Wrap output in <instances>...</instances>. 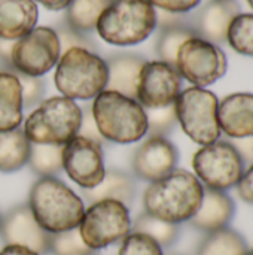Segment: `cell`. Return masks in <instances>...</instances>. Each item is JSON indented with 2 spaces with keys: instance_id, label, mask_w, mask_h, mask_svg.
Here are the masks:
<instances>
[{
  "instance_id": "cell-30",
  "label": "cell",
  "mask_w": 253,
  "mask_h": 255,
  "mask_svg": "<svg viewBox=\"0 0 253 255\" xmlns=\"http://www.w3.org/2000/svg\"><path fill=\"white\" fill-rule=\"evenodd\" d=\"M49 253L52 255H97L85 245L78 229L51 235Z\"/></svg>"
},
{
  "instance_id": "cell-44",
  "label": "cell",
  "mask_w": 253,
  "mask_h": 255,
  "mask_svg": "<svg viewBox=\"0 0 253 255\" xmlns=\"http://www.w3.org/2000/svg\"><path fill=\"white\" fill-rule=\"evenodd\" d=\"M169 255H180V254H169Z\"/></svg>"
},
{
  "instance_id": "cell-25",
  "label": "cell",
  "mask_w": 253,
  "mask_h": 255,
  "mask_svg": "<svg viewBox=\"0 0 253 255\" xmlns=\"http://www.w3.org/2000/svg\"><path fill=\"white\" fill-rule=\"evenodd\" d=\"M249 247L245 238L233 230L222 229L213 233H207V236L200 244L197 255H248Z\"/></svg>"
},
{
  "instance_id": "cell-3",
  "label": "cell",
  "mask_w": 253,
  "mask_h": 255,
  "mask_svg": "<svg viewBox=\"0 0 253 255\" xmlns=\"http://www.w3.org/2000/svg\"><path fill=\"white\" fill-rule=\"evenodd\" d=\"M91 112L98 133L113 143H133L148 133L145 108L136 100L104 90L94 97Z\"/></svg>"
},
{
  "instance_id": "cell-34",
  "label": "cell",
  "mask_w": 253,
  "mask_h": 255,
  "mask_svg": "<svg viewBox=\"0 0 253 255\" xmlns=\"http://www.w3.org/2000/svg\"><path fill=\"white\" fill-rule=\"evenodd\" d=\"M21 85V96H22V106H25V109L36 106L37 103L42 102L43 94H45V82L42 78L39 76H28L19 72L12 70Z\"/></svg>"
},
{
  "instance_id": "cell-27",
  "label": "cell",
  "mask_w": 253,
  "mask_h": 255,
  "mask_svg": "<svg viewBox=\"0 0 253 255\" xmlns=\"http://www.w3.org/2000/svg\"><path fill=\"white\" fill-rule=\"evenodd\" d=\"M63 148L64 145L30 143L27 164L40 178L54 176L63 170Z\"/></svg>"
},
{
  "instance_id": "cell-40",
  "label": "cell",
  "mask_w": 253,
  "mask_h": 255,
  "mask_svg": "<svg viewBox=\"0 0 253 255\" xmlns=\"http://www.w3.org/2000/svg\"><path fill=\"white\" fill-rule=\"evenodd\" d=\"M0 255H37L33 253L31 250L25 248V247H19V245H6L1 251Z\"/></svg>"
},
{
  "instance_id": "cell-2",
  "label": "cell",
  "mask_w": 253,
  "mask_h": 255,
  "mask_svg": "<svg viewBox=\"0 0 253 255\" xmlns=\"http://www.w3.org/2000/svg\"><path fill=\"white\" fill-rule=\"evenodd\" d=\"M27 205L39 226L51 235L78 229L85 212L82 199L54 176L33 184Z\"/></svg>"
},
{
  "instance_id": "cell-20",
  "label": "cell",
  "mask_w": 253,
  "mask_h": 255,
  "mask_svg": "<svg viewBox=\"0 0 253 255\" xmlns=\"http://www.w3.org/2000/svg\"><path fill=\"white\" fill-rule=\"evenodd\" d=\"M37 18L39 10L34 0H0V37L21 39L36 27Z\"/></svg>"
},
{
  "instance_id": "cell-11",
  "label": "cell",
  "mask_w": 253,
  "mask_h": 255,
  "mask_svg": "<svg viewBox=\"0 0 253 255\" xmlns=\"http://www.w3.org/2000/svg\"><path fill=\"white\" fill-rule=\"evenodd\" d=\"M60 54V42L54 28L34 27L15 42L12 67L15 72L40 78L57 64Z\"/></svg>"
},
{
  "instance_id": "cell-17",
  "label": "cell",
  "mask_w": 253,
  "mask_h": 255,
  "mask_svg": "<svg viewBox=\"0 0 253 255\" xmlns=\"http://www.w3.org/2000/svg\"><path fill=\"white\" fill-rule=\"evenodd\" d=\"M218 121L221 131L231 139L253 136L252 93H234L219 102Z\"/></svg>"
},
{
  "instance_id": "cell-38",
  "label": "cell",
  "mask_w": 253,
  "mask_h": 255,
  "mask_svg": "<svg viewBox=\"0 0 253 255\" xmlns=\"http://www.w3.org/2000/svg\"><path fill=\"white\" fill-rule=\"evenodd\" d=\"M230 143L236 148V151L242 157L245 166L253 164V136L242 137V139H231Z\"/></svg>"
},
{
  "instance_id": "cell-42",
  "label": "cell",
  "mask_w": 253,
  "mask_h": 255,
  "mask_svg": "<svg viewBox=\"0 0 253 255\" xmlns=\"http://www.w3.org/2000/svg\"><path fill=\"white\" fill-rule=\"evenodd\" d=\"M248 1H249V4L252 6V9H253V0H248Z\"/></svg>"
},
{
  "instance_id": "cell-1",
  "label": "cell",
  "mask_w": 253,
  "mask_h": 255,
  "mask_svg": "<svg viewBox=\"0 0 253 255\" xmlns=\"http://www.w3.org/2000/svg\"><path fill=\"white\" fill-rule=\"evenodd\" d=\"M203 191L204 187L195 175L174 169L166 178L151 182L143 194V208L146 214L179 226L197 214Z\"/></svg>"
},
{
  "instance_id": "cell-21",
  "label": "cell",
  "mask_w": 253,
  "mask_h": 255,
  "mask_svg": "<svg viewBox=\"0 0 253 255\" xmlns=\"http://www.w3.org/2000/svg\"><path fill=\"white\" fill-rule=\"evenodd\" d=\"M134 194L136 184L133 178L116 169L106 170L103 181L97 187L84 190V199L91 205L100 200H116L127 206L134 200Z\"/></svg>"
},
{
  "instance_id": "cell-45",
  "label": "cell",
  "mask_w": 253,
  "mask_h": 255,
  "mask_svg": "<svg viewBox=\"0 0 253 255\" xmlns=\"http://www.w3.org/2000/svg\"><path fill=\"white\" fill-rule=\"evenodd\" d=\"M0 221H1V215H0Z\"/></svg>"
},
{
  "instance_id": "cell-9",
  "label": "cell",
  "mask_w": 253,
  "mask_h": 255,
  "mask_svg": "<svg viewBox=\"0 0 253 255\" xmlns=\"http://www.w3.org/2000/svg\"><path fill=\"white\" fill-rule=\"evenodd\" d=\"M195 176L206 188L227 191L237 185L246 166L230 143V140H216L201 146L192 158Z\"/></svg>"
},
{
  "instance_id": "cell-8",
  "label": "cell",
  "mask_w": 253,
  "mask_h": 255,
  "mask_svg": "<svg viewBox=\"0 0 253 255\" xmlns=\"http://www.w3.org/2000/svg\"><path fill=\"white\" fill-rule=\"evenodd\" d=\"M79 235L91 250H103L122 241L131 232V220L124 203L116 200H100L85 212L78 227Z\"/></svg>"
},
{
  "instance_id": "cell-28",
  "label": "cell",
  "mask_w": 253,
  "mask_h": 255,
  "mask_svg": "<svg viewBox=\"0 0 253 255\" xmlns=\"http://www.w3.org/2000/svg\"><path fill=\"white\" fill-rule=\"evenodd\" d=\"M131 229L136 233H143V235L152 238L161 248L171 247L179 238V226L177 224L163 221V220L155 218L146 212H143L142 215H139L136 218Z\"/></svg>"
},
{
  "instance_id": "cell-35",
  "label": "cell",
  "mask_w": 253,
  "mask_h": 255,
  "mask_svg": "<svg viewBox=\"0 0 253 255\" xmlns=\"http://www.w3.org/2000/svg\"><path fill=\"white\" fill-rule=\"evenodd\" d=\"M154 7L171 13H186L198 6L201 0H148Z\"/></svg>"
},
{
  "instance_id": "cell-12",
  "label": "cell",
  "mask_w": 253,
  "mask_h": 255,
  "mask_svg": "<svg viewBox=\"0 0 253 255\" xmlns=\"http://www.w3.org/2000/svg\"><path fill=\"white\" fill-rule=\"evenodd\" d=\"M182 90V76L174 66L164 61H146L137 81L136 100L145 109L174 105Z\"/></svg>"
},
{
  "instance_id": "cell-4",
  "label": "cell",
  "mask_w": 253,
  "mask_h": 255,
  "mask_svg": "<svg viewBox=\"0 0 253 255\" xmlns=\"http://www.w3.org/2000/svg\"><path fill=\"white\" fill-rule=\"evenodd\" d=\"M155 27L157 10L148 0H112L95 25L103 40L118 46L143 42Z\"/></svg>"
},
{
  "instance_id": "cell-15",
  "label": "cell",
  "mask_w": 253,
  "mask_h": 255,
  "mask_svg": "<svg viewBox=\"0 0 253 255\" xmlns=\"http://www.w3.org/2000/svg\"><path fill=\"white\" fill-rule=\"evenodd\" d=\"M179 161L177 148L164 136H149L133 155V172L137 178L155 182L170 175Z\"/></svg>"
},
{
  "instance_id": "cell-22",
  "label": "cell",
  "mask_w": 253,
  "mask_h": 255,
  "mask_svg": "<svg viewBox=\"0 0 253 255\" xmlns=\"http://www.w3.org/2000/svg\"><path fill=\"white\" fill-rule=\"evenodd\" d=\"M21 85L13 72H0V133L19 128L22 124Z\"/></svg>"
},
{
  "instance_id": "cell-36",
  "label": "cell",
  "mask_w": 253,
  "mask_h": 255,
  "mask_svg": "<svg viewBox=\"0 0 253 255\" xmlns=\"http://www.w3.org/2000/svg\"><path fill=\"white\" fill-rule=\"evenodd\" d=\"M78 136L91 139V140L98 142V143H103V140H104L101 137V134L98 133L97 124H95L92 112H91V106H88L85 111H82V120H81V127H79Z\"/></svg>"
},
{
  "instance_id": "cell-29",
  "label": "cell",
  "mask_w": 253,
  "mask_h": 255,
  "mask_svg": "<svg viewBox=\"0 0 253 255\" xmlns=\"http://www.w3.org/2000/svg\"><path fill=\"white\" fill-rule=\"evenodd\" d=\"M227 42L239 54L253 57V13H240L233 19Z\"/></svg>"
},
{
  "instance_id": "cell-13",
  "label": "cell",
  "mask_w": 253,
  "mask_h": 255,
  "mask_svg": "<svg viewBox=\"0 0 253 255\" xmlns=\"http://www.w3.org/2000/svg\"><path fill=\"white\" fill-rule=\"evenodd\" d=\"M63 169L81 188L97 187L106 173L101 143L75 136L63 148Z\"/></svg>"
},
{
  "instance_id": "cell-23",
  "label": "cell",
  "mask_w": 253,
  "mask_h": 255,
  "mask_svg": "<svg viewBox=\"0 0 253 255\" xmlns=\"http://www.w3.org/2000/svg\"><path fill=\"white\" fill-rule=\"evenodd\" d=\"M30 142L21 128L0 133V172H15L27 164Z\"/></svg>"
},
{
  "instance_id": "cell-16",
  "label": "cell",
  "mask_w": 253,
  "mask_h": 255,
  "mask_svg": "<svg viewBox=\"0 0 253 255\" xmlns=\"http://www.w3.org/2000/svg\"><path fill=\"white\" fill-rule=\"evenodd\" d=\"M240 13L242 7L236 0H209L188 15V22L197 37L219 46L227 42L230 24Z\"/></svg>"
},
{
  "instance_id": "cell-26",
  "label": "cell",
  "mask_w": 253,
  "mask_h": 255,
  "mask_svg": "<svg viewBox=\"0 0 253 255\" xmlns=\"http://www.w3.org/2000/svg\"><path fill=\"white\" fill-rule=\"evenodd\" d=\"M112 0H72L66 7V22L81 33L95 28L101 12Z\"/></svg>"
},
{
  "instance_id": "cell-19",
  "label": "cell",
  "mask_w": 253,
  "mask_h": 255,
  "mask_svg": "<svg viewBox=\"0 0 253 255\" xmlns=\"http://www.w3.org/2000/svg\"><path fill=\"white\" fill-rule=\"evenodd\" d=\"M104 61L109 73L106 90L136 99L139 75L146 60L139 54L119 52L109 55Z\"/></svg>"
},
{
  "instance_id": "cell-43",
  "label": "cell",
  "mask_w": 253,
  "mask_h": 255,
  "mask_svg": "<svg viewBox=\"0 0 253 255\" xmlns=\"http://www.w3.org/2000/svg\"><path fill=\"white\" fill-rule=\"evenodd\" d=\"M248 255H253V248H252V250H249V254H248Z\"/></svg>"
},
{
  "instance_id": "cell-14",
  "label": "cell",
  "mask_w": 253,
  "mask_h": 255,
  "mask_svg": "<svg viewBox=\"0 0 253 255\" xmlns=\"http://www.w3.org/2000/svg\"><path fill=\"white\" fill-rule=\"evenodd\" d=\"M0 236L6 245L25 247L37 255L49 253L51 233L39 226L27 203L12 208L1 217Z\"/></svg>"
},
{
  "instance_id": "cell-5",
  "label": "cell",
  "mask_w": 253,
  "mask_h": 255,
  "mask_svg": "<svg viewBox=\"0 0 253 255\" xmlns=\"http://www.w3.org/2000/svg\"><path fill=\"white\" fill-rule=\"evenodd\" d=\"M107 76V66L101 57L84 48H72L58 58L54 79L64 97L88 100L106 90Z\"/></svg>"
},
{
  "instance_id": "cell-7",
  "label": "cell",
  "mask_w": 253,
  "mask_h": 255,
  "mask_svg": "<svg viewBox=\"0 0 253 255\" xmlns=\"http://www.w3.org/2000/svg\"><path fill=\"white\" fill-rule=\"evenodd\" d=\"M219 100L215 93L191 87L177 96L174 111L177 123L185 134L195 143L204 146L219 140L221 127L218 121Z\"/></svg>"
},
{
  "instance_id": "cell-39",
  "label": "cell",
  "mask_w": 253,
  "mask_h": 255,
  "mask_svg": "<svg viewBox=\"0 0 253 255\" xmlns=\"http://www.w3.org/2000/svg\"><path fill=\"white\" fill-rule=\"evenodd\" d=\"M15 42L16 40H7V39L0 37V61L3 64H6L7 67H10L12 70H13V67H12V49H13Z\"/></svg>"
},
{
  "instance_id": "cell-18",
  "label": "cell",
  "mask_w": 253,
  "mask_h": 255,
  "mask_svg": "<svg viewBox=\"0 0 253 255\" xmlns=\"http://www.w3.org/2000/svg\"><path fill=\"white\" fill-rule=\"evenodd\" d=\"M236 214V205L225 191L206 188L197 214L189 220V224L204 233H213L227 229Z\"/></svg>"
},
{
  "instance_id": "cell-31",
  "label": "cell",
  "mask_w": 253,
  "mask_h": 255,
  "mask_svg": "<svg viewBox=\"0 0 253 255\" xmlns=\"http://www.w3.org/2000/svg\"><path fill=\"white\" fill-rule=\"evenodd\" d=\"M148 118V133L151 136H166L177 124L174 105L160 109H145Z\"/></svg>"
},
{
  "instance_id": "cell-33",
  "label": "cell",
  "mask_w": 253,
  "mask_h": 255,
  "mask_svg": "<svg viewBox=\"0 0 253 255\" xmlns=\"http://www.w3.org/2000/svg\"><path fill=\"white\" fill-rule=\"evenodd\" d=\"M54 31L57 33L61 52H66L72 48H84V49L94 52L95 45L91 42V39L88 36H85V33H81V31L75 30L73 27H70L67 22L58 24Z\"/></svg>"
},
{
  "instance_id": "cell-24",
  "label": "cell",
  "mask_w": 253,
  "mask_h": 255,
  "mask_svg": "<svg viewBox=\"0 0 253 255\" xmlns=\"http://www.w3.org/2000/svg\"><path fill=\"white\" fill-rule=\"evenodd\" d=\"M191 37L197 36L188 22V16L182 22L161 27L155 42V51L160 57V61H164L170 66H176V55L179 48Z\"/></svg>"
},
{
  "instance_id": "cell-10",
  "label": "cell",
  "mask_w": 253,
  "mask_h": 255,
  "mask_svg": "<svg viewBox=\"0 0 253 255\" xmlns=\"http://www.w3.org/2000/svg\"><path fill=\"white\" fill-rule=\"evenodd\" d=\"M174 67L188 82L204 88L227 73L228 60L221 46L200 37H191L179 48Z\"/></svg>"
},
{
  "instance_id": "cell-37",
  "label": "cell",
  "mask_w": 253,
  "mask_h": 255,
  "mask_svg": "<svg viewBox=\"0 0 253 255\" xmlns=\"http://www.w3.org/2000/svg\"><path fill=\"white\" fill-rule=\"evenodd\" d=\"M236 187L239 190L240 197L245 202L253 205V164L248 166V169H245V172Z\"/></svg>"
},
{
  "instance_id": "cell-6",
  "label": "cell",
  "mask_w": 253,
  "mask_h": 255,
  "mask_svg": "<svg viewBox=\"0 0 253 255\" xmlns=\"http://www.w3.org/2000/svg\"><path fill=\"white\" fill-rule=\"evenodd\" d=\"M82 109L64 96L49 97L25 118L22 131L30 143L66 145L78 136Z\"/></svg>"
},
{
  "instance_id": "cell-41",
  "label": "cell",
  "mask_w": 253,
  "mask_h": 255,
  "mask_svg": "<svg viewBox=\"0 0 253 255\" xmlns=\"http://www.w3.org/2000/svg\"><path fill=\"white\" fill-rule=\"evenodd\" d=\"M37 3L43 4L49 10H61L69 6L72 0H36Z\"/></svg>"
},
{
  "instance_id": "cell-32",
  "label": "cell",
  "mask_w": 253,
  "mask_h": 255,
  "mask_svg": "<svg viewBox=\"0 0 253 255\" xmlns=\"http://www.w3.org/2000/svg\"><path fill=\"white\" fill-rule=\"evenodd\" d=\"M119 255H164L163 248L143 233H130L122 239Z\"/></svg>"
}]
</instances>
